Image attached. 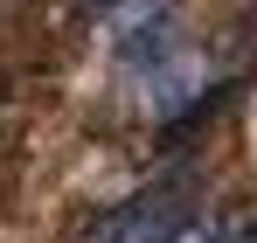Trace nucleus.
I'll list each match as a JSON object with an SVG mask.
<instances>
[{"label": "nucleus", "mask_w": 257, "mask_h": 243, "mask_svg": "<svg viewBox=\"0 0 257 243\" xmlns=\"http://www.w3.org/2000/svg\"><path fill=\"white\" fill-rule=\"evenodd\" d=\"M188 215H195V202H188V181H167V188H146V195L118 202L111 215H97L84 243H174Z\"/></svg>", "instance_id": "nucleus-1"}]
</instances>
